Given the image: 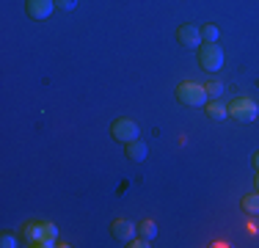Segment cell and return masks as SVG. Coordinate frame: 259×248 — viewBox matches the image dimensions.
<instances>
[{
    "instance_id": "1",
    "label": "cell",
    "mask_w": 259,
    "mask_h": 248,
    "mask_svg": "<svg viewBox=\"0 0 259 248\" xmlns=\"http://www.w3.org/2000/svg\"><path fill=\"white\" fill-rule=\"evenodd\" d=\"M20 237L25 245L33 248H55L58 245V226L50 221H30L20 229Z\"/></svg>"
},
{
    "instance_id": "2",
    "label": "cell",
    "mask_w": 259,
    "mask_h": 248,
    "mask_svg": "<svg viewBox=\"0 0 259 248\" xmlns=\"http://www.w3.org/2000/svg\"><path fill=\"white\" fill-rule=\"evenodd\" d=\"M177 99H180L182 105H188V108H204L209 97H207V89H204V86L185 80V83L177 86Z\"/></svg>"
},
{
    "instance_id": "3",
    "label": "cell",
    "mask_w": 259,
    "mask_h": 248,
    "mask_svg": "<svg viewBox=\"0 0 259 248\" xmlns=\"http://www.w3.org/2000/svg\"><path fill=\"white\" fill-rule=\"evenodd\" d=\"M199 66L207 72H218L224 66V50H221L218 42H204L199 47Z\"/></svg>"
},
{
    "instance_id": "4",
    "label": "cell",
    "mask_w": 259,
    "mask_h": 248,
    "mask_svg": "<svg viewBox=\"0 0 259 248\" xmlns=\"http://www.w3.org/2000/svg\"><path fill=\"white\" fill-rule=\"evenodd\" d=\"M229 116L237 119L240 124H251V121H256L259 108H256L254 99H248V97H234L232 105H229Z\"/></svg>"
},
{
    "instance_id": "5",
    "label": "cell",
    "mask_w": 259,
    "mask_h": 248,
    "mask_svg": "<svg viewBox=\"0 0 259 248\" xmlns=\"http://www.w3.org/2000/svg\"><path fill=\"white\" fill-rule=\"evenodd\" d=\"M110 135H113L119 144H130V141H135V138L141 135V127H138L133 119L121 116V119H116L113 124H110Z\"/></svg>"
},
{
    "instance_id": "6",
    "label": "cell",
    "mask_w": 259,
    "mask_h": 248,
    "mask_svg": "<svg viewBox=\"0 0 259 248\" xmlns=\"http://www.w3.org/2000/svg\"><path fill=\"white\" fill-rule=\"evenodd\" d=\"M25 9H28V17H30V20L41 22V20H47V17L55 11V0H28Z\"/></svg>"
},
{
    "instance_id": "7",
    "label": "cell",
    "mask_w": 259,
    "mask_h": 248,
    "mask_svg": "<svg viewBox=\"0 0 259 248\" xmlns=\"http://www.w3.org/2000/svg\"><path fill=\"white\" fill-rule=\"evenodd\" d=\"M110 234H113L119 243H130V240L138 234V226H135V223H130L127 218H116L113 223H110Z\"/></svg>"
},
{
    "instance_id": "8",
    "label": "cell",
    "mask_w": 259,
    "mask_h": 248,
    "mask_svg": "<svg viewBox=\"0 0 259 248\" xmlns=\"http://www.w3.org/2000/svg\"><path fill=\"white\" fill-rule=\"evenodd\" d=\"M177 39H180L182 47H201L204 45V39H201V28H196V25H182V28L177 30Z\"/></svg>"
},
{
    "instance_id": "9",
    "label": "cell",
    "mask_w": 259,
    "mask_h": 248,
    "mask_svg": "<svg viewBox=\"0 0 259 248\" xmlns=\"http://www.w3.org/2000/svg\"><path fill=\"white\" fill-rule=\"evenodd\" d=\"M124 154H127V160H133V163H144L146 154H149V146H146V141L135 138V141H130V144H124Z\"/></svg>"
},
{
    "instance_id": "10",
    "label": "cell",
    "mask_w": 259,
    "mask_h": 248,
    "mask_svg": "<svg viewBox=\"0 0 259 248\" xmlns=\"http://www.w3.org/2000/svg\"><path fill=\"white\" fill-rule=\"evenodd\" d=\"M204 110H207V119H212V121H224L229 116V105L218 102V99H207Z\"/></svg>"
},
{
    "instance_id": "11",
    "label": "cell",
    "mask_w": 259,
    "mask_h": 248,
    "mask_svg": "<svg viewBox=\"0 0 259 248\" xmlns=\"http://www.w3.org/2000/svg\"><path fill=\"white\" fill-rule=\"evenodd\" d=\"M138 234H141V237H146V240L152 243V240L157 237V223L152 221V218H144V221L138 223Z\"/></svg>"
},
{
    "instance_id": "12",
    "label": "cell",
    "mask_w": 259,
    "mask_h": 248,
    "mask_svg": "<svg viewBox=\"0 0 259 248\" xmlns=\"http://www.w3.org/2000/svg\"><path fill=\"white\" fill-rule=\"evenodd\" d=\"M243 210H245L248 215H259V190L243 198Z\"/></svg>"
},
{
    "instance_id": "13",
    "label": "cell",
    "mask_w": 259,
    "mask_h": 248,
    "mask_svg": "<svg viewBox=\"0 0 259 248\" xmlns=\"http://www.w3.org/2000/svg\"><path fill=\"white\" fill-rule=\"evenodd\" d=\"M201 39L204 42H218L221 39V30L215 25H201Z\"/></svg>"
},
{
    "instance_id": "14",
    "label": "cell",
    "mask_w": 259,
    "mask_h": 248,
    "mask_svg": "<svg viewBox=\"0 0 259 248\" xmlns=\"http://www.w3.org/2000/svg\"><path fill=\"white\" fill-rule=\"evenodd\" d=\"M204 89H207V97L209 99H218L221 94H224V83H218V80H209Z\"/></svg>"
},
{
    "instance_id": "15",
    "label": "cell",
    "mask_w": 259,
    "mask_h": 248,
    "mask_svg": "<svg viewBox=\"0 0 259 248\" xmlns=\"http://www.w3.org/2000/svg\"><path fill=\"white\" fill-rule=\"evenodd\" d=\"M0 245H3V248H14L17 245V234L3 232V234H0Z\"/></svg>"
},
{
    "instance_id": "16",
    "label": "cell",
    "mask_w": 259,
    "mask_h": 248,
    "mask_svg": "<svg viewBox=\"0 0 259 248\" xmlns=\"http://www.w3.org/2000/svg\"><path fill=\"white\" fill-rule=\"evenodd\" d=\"M77 6V0H55V9H61V11H72Z\"/></svg>"
},
{
    "instance_id": "17",
    "label": "cell",
    "mask_w": 259,
    "mask_h": 248,
    "mask_svg": "<svg viewBox=\"0 0 259 248\" xmlns=\"http://www.w3.org/2000/svg\"><path fill=\"white\" fill-rule=\"evenodd\" d=\"M127 245H130V248H146V245H149V240H146V237H138V240H135V237H133Z\"/></svg>"
},
{
    "instance_id": "18",
    "label": "cell",
    "mask_w": 259,
    "mask_h": 248,
    "mask_svg": "<svg viewBox=\"0 0 259 248\" xmlns=\"http://www.w3.org/2000/svg\"><path fill=\"white\" fill-rule=\"evenodd\" d=\"M251 163H254V169L259 171V152H254V157H251Z\"/></svg>"
},
{
    "instance_id": "19",
    "label": "cell",
    "mask_w": 259,
    "mask_h": 248,
    "mask_svg": "<svg viewBox=\"0 0 259 248\" xmlns=\"http://www.w3.org/2000/svg\"><path fill=\"white\" fill-rule=\"evenodd\" d=\"M256 190H259V171H256Z\"/></svg>"
}]
</instances>
